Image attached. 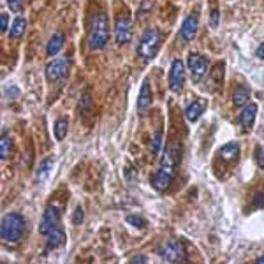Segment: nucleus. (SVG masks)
<instances>
[{
  "label": "nucleus",
  "instance_id": "10",
  "mask_svg": "<svg viewBox=\"0 0 264 264\" xmlns=\"http://www.w3.org/2000/svg\"><path fill=\"white\" fill-rule=\"evenodd\" d=\"M60 226V213L55 206H48L41 217V224H39V232L41 234H48L51 229Z\"/></svg>",
  "mask_w": 264,
  "mask_h": 264
},
{
  "label": "nucleus",
  "instance_id": "31",
  "mask_svg": "<svg viewBox=\"0 0 264 264\" xmlns=\"http://www.w3.org/2000/svg\"><path fill=\"white\" fill-rule=\"evenodd\" d=\"M263 202H264L263 192H256V196H254V206H256V208L263 206Z\"/></svg>",
  "mask_w": 264,
  "mask_h": 264
},
{
  "label": "nucleus",
  "instance_id": "14",
  "mask_svg": "<svg viewBox=\"0 0 264 264\" xmlns=\"http://www.w3.org/2000/svg\"><path fill=\"white\" fill-rule=\"evenodd\" d=\"M66 243V232L60 226H57L55 229H51L48 232V243H46V250H55V248L62 247Z\"/></svg>",
  "mask_w": 264,
  "mask_h": 264
},
{
  "label": "nucleus",
  "instance_id": "26",
  "mask_svg": "<svg viewBox=\"0 0 264 264\" xmlns=\"http://www.w3.org/2000/svg\"><path fill=\"white\" fill-rule=\"evenodd\" d=\"M256 162L261 169H264V148H259V146L256 148Z\"/></svg>",
  "mask_w": 264,
  "mask_h": 264
},
{
  "label": "nucleus",
  "instance_id": "34",
  "mask_svg": "<svg viewBox=\"0 0 264 264\" xmlns=\"http://www.w3.org/2000/svg\"><path fill=\"white\" fill-rule=\"evenodd\" d=\"M132 263H148V259H146V257H143V256H137V257H134V259H132Z\"/></svg>",
  "mask_w": 264,
  "mask_h": 264
},
{
  "label": "nucleus",
  "instance_id": "3",
  "mask_svg": "<svg viewBox=\"0 0 264 264\" xmlns=\"http://www.w3.org/2000/svg\"><path fill=\"white\" fill-rule=\"evenodd\" d=\"M25 232V219L20 213H7L0 224V236L4 241H18Z\"/></svg>",
  "mask_w": 264,
  "mask_h": 264
},
{
  "label": "nucleus",
  "instance_id": "33",
  "mask_svg": "<svg viewBox=\"0 0 264 264\" xmlns=\"http://www.w3.org/2000/svg\"><path fill=\"white\" fill-rule=\"evenodd\" d=\"M256 55H257V58H261V60H264V42L259 46V48H257Z\"/></svg>",
  "mask_w": 264,
  "mask_h": 264
},
{
  "label": "nucleus",
  "instance_id": "32",
  "mask_svg": "<svg viewBox=\"0 0 264 264\" xmlns=\"http://www.w3.org/2000/svg\"><path fill=\"white\" fill-rule=\"evenodd\" d=\"M81 220H83V210L78 208V210L74 211V224H81Z\"/></svg>",
  "mask_w": 264,
  "mask_h": 264
},
{
  "label": "nucleus",
  "instance_id": "20",
  "mask_svg": "<svg viewBox=\"0 0 264 264\" xmlns=\"http://www.w3.org/2000/svg\"><path fill=\"white\" fill-rule=\"evenodd\" d=\"M11 152H13V143L7 137V134H2V139H0V157H2V161H7L11 157Z\"/></svg>",
  "mask_w": 264,
  "mask_h": 264
},
{
  "label": "nucleus",
  "instance_id": "4",
  "mask_svg": "<svg viewBox=\"0 0 264 264\" xmlns=\"http://www.w3.org/2000/svg\"><path fill=\"white\" fill-rule=\"evenodd\" d=\"M161 48V32L157 29H146L139 39L137 53L143 60H152L159 53Z\"/></svg>",
  "mask_w": 264,
  "mask_h": 264
},
{
  "label": "nucleus",
  "instance_id": "13",
  "mask_svg": "<svg viewBox=\"0 0 264 264\" xmlns=\"http://www.w3.org/2000/svg\"><path fill=\"white\" fill-rule=\"evenodd\" d=\"M204 109H206V100H202V99L192 100L185 109V118L189 120L190 124H194V122L199 120V116L204 113Z\"/></svg>",
  "mask_w": 264,
  "mask_h": 264
},
{
  "label": "nucleus",
  "instance_id": "23",
  "mask_svg": "<svg viewBox=\"0 0 264 264\" xmlns=\"http://www.w3.org/2000/svg\"><path fill=\"white\" fill-rule=\"evenodd\" d=\"M162 136H164V132H162V129H159L157 134H155V136H153V139H152V153H153V155H157V153L161 152Z\"/></svg>",
  "mask_w": 264,
  "mask_h": 264
},
{
  "label": "nucleus",
  "instance_id": "18",
  "mask_svg": "<svg viewBox=\"0 0 264 264\" xmlns=\"http://www.w3.org/2000/svg\"><path fill=\"white\" fill-rule=\"evenodd\" d=\"M238 155H239V148L236 143H229V145L220 148V157L226 159V161H236Z\"/></svg>",
  "mask_w": 264,
  "mask_h": 264
},
{
  "label": "nucleus",
  "instance_id": "12",
  "mask_svg": "<svg viewBox=\"0 0 264 264\" xmlns=\"http://www.w3.org/2000/svg\"><path fill=\"white\" fill-rule=\"evenodd\" d=\"M150 106H152V87H150L148 79H145L141 85L139 97H137V111L145 113Z\"/></svg>",
  "mask_w": 264,
  "mask_h": 264
},
{
  "label": "nucleus",
  "instance_id": "6",
  "mask_svg": "<svg viewBox=\"0 0 264 264\" xmlns=\"http://www.w3.org/2000/svg\"><path fill=\"white\" fill-rule=\"evenodd\" d=\"M161 256L167 263H183L187 259V250L182 239H171L169 243L162 248Z\"/></svg>",
  "mask_w": 264,
  "mask_h": 264
},
{
  "label": "nucleus",
  "instance_id": "1",
  "mask_svg": "<svg viewBox=\"0 0 264 264\" xmlns=\"http://www.w3.org/2000/svg\"><path fill=\"white\" fill-rule=\"evenodd\" d=\"M178 162H180V152H178V146L174 143H171L164 150V153H162L159 171L153 173L152 176L153 189L159 190V192H164V190L169 189L171 182H173L174 178V173L178 169Z\"/></svg>",
  "mask_w": 264,
  "mask_h": 264
},
{
  "label": "nucleus",
  "instance_id": "7",
  "mask_svg": "<svg viewBox=\"0 0 264 264\" xmlns=\"http://www.w3.org/2000/svg\"><path fill=\"white\" fill-rule=\"evenodd\" d=\"M69 67L70 62L69 58H57L53 62H50L46 66V78L48 81H60L69 74Z\"/></svg>",
  "mask_w": 264,
  "mask_h": 264
},
{
  "label": "nucleus",
  "instance_id": "8",
  "mask_svg": "<svg viewBox=\"0 0 264 264\" xmlns=\"http://www.w3.org/2000/svg\"><path fill=\"white\" fill-rule=\"evenodd\" d=\"M115 39L116 44L124 46L132 39V21L129 16H118L115 21Z\"/></svg>",
  "mask_w": 264,
  "mask_h": 264
},
{
  "label": "nucleus",
  "instance_id": "19",
  "mask_svg": "<svg viewBox=\"0 0 264 264\" xmlns=\"http://www.w3.org/2000/svg\"><path fill=\"white\" fill-rule=\"evenodd\" d=\"M25 27H27V21L23 18H16L14 23L11 25V39L18 41V39L23 37V33H25Z\"/></svg>",
  "mask_w": 264,
  "mask_h": 264
},
{
  "label": "nucleus",
  "instance_id": "35",
  "mask_svg": "<svg viewBox=\"0 0 264 264\" xmlns=\"http://www.w3.org/2000/svg\"><path fill=\"white\" fill-rule=\"evenodd\" d=\"M256 263H264V257H257V259H256Z\"/></svg>",
  "mask_w": 264,
  "mask_h": 264
},
{
  "label": "nucleus",
  "instance_id": "28",
  "mask_svg": "<svg viewBox=\"0 0 264 264\" xmlns=\"http://www.w3.org/2000/svg\"><path fill=\"white\" fill-rule=\"evenodd\" d=\"M219 20H220V13H219V9H217V7H215V9H211L210 25H211V27H217V25H219Z\"/></svg>",
  "mask_w": 264,
  "mask_h": 264
},
{
  "label": "nucleus",
  "instance_id": "24",
  "mask_svg": "<svg viewBox=\"0 0 264 264\" xmlns=\"http://www.w3.org/2000/svg\"><path fill=\"white\" fill-rule=\"evenodd\" d=\"M153 4H155V0H145V2L141 4V7H139V13H137V20H145L146 14H150V11H152Z\"/></svg>",
  "mask_w": 264,
  "mask_h": 264
},
{
  "label": "nucleus",
  "instance_id": "27",
  "mask_svg": "<svg viewBox=\"0 0 264 264\" xmlns=\"http://www.w3.org/2000/svg\"><path fill=\"white\" fill-rule=\"evenodd\" d=\"M9 7H11V11H14V13H20L21 7H23V0H7Z\"/></svg>",
  "mask_w": 264,
  "mask_h": 264
},
{
  "label": "nucleus",
  "instance_id": "2",
  "mask_svg": "<svg viewBox=\"0 0 264 264\" xmlns=\"http://www.w3.org/2000/svg\"><path fill=\"white\" fill-rule=\"evenodd\" d=\"M107 41H109V21H107V14L102 13V11H97L90 20L88 46H90V50L99 51L102 48H106Z\"/></svg>",
  "mask_w": 264,
  "mask_h": 264
},
{
  "label": "nucleus",
  "instance_id": "5",
  "mask_svg": "<svg viewBox=\"0 0 264 264\" xmlns=\"http://www.w3.org/2000/svg\"><path fill=\"white\" fill-rule=\"evenodd\" d=\"M187 66H189L190 74H192L194 81L201 83L202 79L206 78L208 70H210V60L199 53H190L189 58H187Z\"/></svg>",
  "mask_w": 264,
  "mask_h": 264
},
{
  "label": "nucleus",
  "instance_id": "16",
  "mask_svg": "<svg viewBox=\"0 0 264 264\" xmlns=\"http://www.w3.org/2000/svg\"><path fill=\"white\" fill-rule=\"evenodd\" d=\"M64 41H66L64 33H60V32L55 33L53 37L50 39V42H48V48H46L48 55H50V57H55V55L60 53V50H62V46H64Z\"/></svg>",
  "mask_w": 264,
  "mask_h": 264
},
{
  "label": "nucleus",
  "instance_id": "17",
  "mask_svg": "<svg viewBox=\"0 0 264 264\" xmlns=\"http://www.w3.org/2000/svg\"><path fill=\"white\" fill-rule=\"evenodd\" d=\"M248 99H250V90L247 87H238L232 92V102H234V106L238 107L247 106Z\"/></svg>",
  "mask_w": 264,
  "mask_h": 264
},
{
  "label": "nucleus",
  "instance_id": "29",
  "mask_svg": "<svg viewBox=\"0 0 264 264\" xmlns=\"http://www.w3.org/2000/svg\"><path fill=\"white\" fill-rule=\"evenodd\" d=\"M7 25H9L7 13H2V14H0V30H2V33L7 32Z\"/></svg>",
  "mask_w": 264,
  "mask_h": 264
},
{
  "label": "nucleus",
  "instance_id": "9",
  "mask_svg": "<svg viewBox=\"0 0 264 264\" xmlns=\"http://www.w3.org/2000/svg\"><path fill=\"white\" fill-rule=\"evenodd\" d=\"M185 87V66L182 60H173L169 70V88L173 92H180Z\"/></svg>",
  "mask_w": 264,
  "mask_h": 264
},
{
  "label": "nucleus",
  "instance_id": "21",
  "mask_svg": "<svg viewBox=\"0 0 264 264\" xmlns=\"http://www.w3.org/2000/svg\"><path fill=\"white\" fill-rule=\"evenodd\" d=\"M51 167H53V159H51V157H46L44 161L41 162V165H39V169H37L39 180H41V182H44L46 178L50 176Z\"/></svg>",
  "mask_w": 264,
  "mask_h": 264
},
{
  "label": "nucleus",
  "instance_id": "15",
  "mask_svg": "<svg viewBox=\"0 0 264 264\" xmlns=\"http://www.w3.org/2000/svg\"><path fill=\"white\" fill-rule=\"evenodd\" d=\"M256 115H257L256 104H248V106H245V109L241 111V116H239V124H241V129H243V131H250L252 125H254V120H256Z\"/></svg>",
  "mask_w": 264,
  "mask_h": 264
},
{
  "label": "nucleus",
  "instance_id": "25",
  "mask_svg": "<svg viewBox=\"0 0 264 264\" xmlns=\"http://www.w3.org/2000/svg\"><path fill=\"white\" fill-rule=\"evenodd\" d=\"M127 222L131 224V226L139 227V229H143V227L146 226V224H145V219H141V217H136V215H129V217H127Z\"/></svg>",
  "mask_w": 264,
  "mask_h": 264
},
{
  "label": "nucleus",
  "instance_id": "30",
  "mask_svg": "<svg viewBox=\"0 0 264 264\" xmlns=\"http://www.w3.org/2000/svg\"><path fill=\"white\" fill-rule=\"evenodd\" d=\"M5 95H7L9 100H14L18 95H20V90H18L16 87H11V88H7V90H5Z\"/></svg>",
  "mask_w": 264,
  "mask_h": 264
},
{
  "label": "nucleus",
  "instance_id": "11",
  "mask_svg": "<svg viewBox=\"0 0 264 264\" xmlns=\"http://www.w3.org/2000/svg\"><path fill=\"white\" fill-rule=\"evenodd\" d=\"M198 29H199V16H198V13L189 14V16L185 18V21H183L182 29H180V37H182V41H185V42L194 41L196 33H198Z\"/></svg>",
  "mask_w": 264,
  "mask_h": 264
},
{
  "label": "nucleus",
  "instance_id": "22",
  "mask_svg": "<svg viewBox=\"0 0 264 264\" xmlns=\"http://www.w3.org/2000/svg\"><path fill=\"white\" fill-rule=\"evenodd\" d=\"M67 129H69V122L67 118H58L55 122V137L57 139H64L67 136Z\"/></svg>",
  "mask_w": 264,
  "mask_h": 264
}]
</instances>
